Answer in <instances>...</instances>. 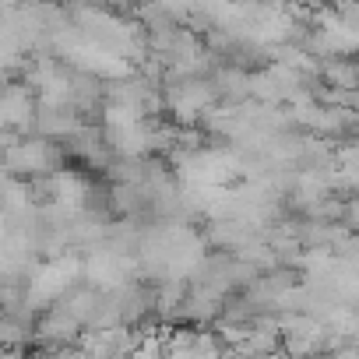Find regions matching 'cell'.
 Returning <instances> with one entry per match:
<instances>
[{
    "instance_id": "1",
    "label": "cell",
    "mask_w": 359,
    "mask_h": 359,
    "mask_svg": "<svg viewBox=\"0 0 359 359\" xmlns=\"http://www.w3.org/2000/svg\"><path fill=\"white\" fill-rule=\"evenodd\" d=\"M4 169L8 176H25V180L57 176L64 169V148L46 137H25L15 151H4Z\"/></svg>"
},
{
    "instance_id": "2",
    "label": "cell",
    "mask_w": 359,
    "mask_h": 359,
    "mask_svg": "<svg viewBox=\"0 0 359 359\" xmlns=\"http://www.w3.org/2000/svg\"><path fill=\"white\" fill-rule=\"evenodd\" d=\"M0 120H4V130H18L29 137V130H36L39 120V95L29 85L8 81L4 99H0Z\"/></svg>"
},
{
    "instance_id": "3",
    "label": "cell",
    "mask_w": 359,
    "mask_h": 359,
    "mask_svg": "<svg viewBox=\"0 0 359 359\" xmlns=\"http://www.w3.org/2000/svg\"><path fill=\"white\" fill-rule=\"evenodd\" d=\"M141 187H113L109 191V212L113 215H130L141 208Z\"/></svg>"
},
{
    "instance_id": "4",
    "label": "cell",
    "mask_w": 359,
    "mask_h": 359,
    "mask_svg": "<svg viewBox=\"0 0 359 359\" xmlns=\"http://www.w3.org/2000/svg\"><path fill=\"white\" fill-rule=\"evenodd\" d=\"M324 359H359V341H352V345H345V348H338V352H331Z\"/></svg>"
},
{
    "instance_id": "5",
    "label": "cell",
    "mask_w": 359,
    "mask_h": 359,
    "mask_svg": "<svg viewBox=\"0 0 359 359\" xmlns=\"http://www.w3.org/2000/svg\"><path fill=\"white\" fill-rule=\"evenodd\" d=\"M268 359H292V355H289V352L282 348V352H275V355H268Z\"/></svg>"
}]
</instances>
